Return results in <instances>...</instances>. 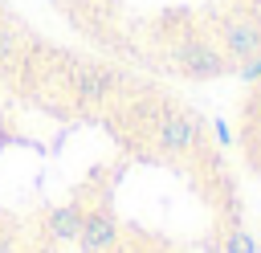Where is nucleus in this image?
Wrapping results in <instances>:
<instances>
[{
  "instance_id": "7ed1b4c3",
  "label": "nucleus",
  "mask_w": 261,
  "mask_h": 253,
  "mask_svg": "<svg viewBox=\"0 0 261 253\" xmlns=\"http://www.w3.org/2000/svg\"><path fill=\"white\" fill-rule=\"evenodd\" d=\"M212 110L220 118L232 167L245 184L253 224H257V241H261V61L245 78H237L220 98H212Z\"/></svg>"
},
{
  "instance_id": "f03ea898",
  "label": "nucleus",
  "mask_w": 261,
  "mask_h": 253,
  "mask_svg": "<svg viewBox=\"0 0 261 253\" xmlns=\"http://www.w3.org/2000/svg\"><path fill=\"white\" fill-rule=\"evenodd\" d=\"M73 45L220 98L261 61V0H16Z\"/></svg>"
},
{
  "instance_id": "f257e3e1",
  "label": "nucleus",
  "mask_w": 261,
  "mask_h": 253,
  "mask_svg": "<svg viewBox=\"0 0 261 253\" xmlns=\"http://www.w3.org/2000/svg\"><path fill=\"white\" fill-rule=\"evenodd\" d=\"M0 253H261L212 102L0 0Z\"/></svg>"
}]
</instances>
